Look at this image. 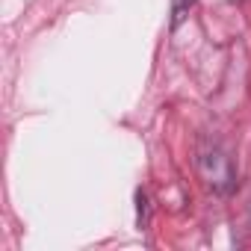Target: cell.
Returning a JSON list of instances; mask_svg holds the SVG:
<instances>
[{
  "mask_svg": "<svg viewBox=\"0 0 251 251\" xmlns=\"http://www.w3.org/2000/svg\"><path fill=\"white\" fill-rule=\"evenodd\" d=\"M201 172L207 177V183L216 189V192H227L233 186V169H230V160L213 148V151H201Z\"/></svg>",
  "mask_w": 251,
  "mask_h": 251,
  "instance_id": "1",
  "label": "cell"
},
{
  "mask_svg": "<svg viewBox=\"0 0 251 251\" xmlns=\"http://www.w3.org/2000/svg\"><path fill=\"white\" fill-rule=\"evenodd\" d=\"M189 6H192V0H175V21H172L175 27H177V24H180V21L186 18V12H189Z\"/></svg>",
  "mask_w": 251,
  "mask_h": 251,
  "instance_id": "2",
  "label": "cell"
}]
</instances>
